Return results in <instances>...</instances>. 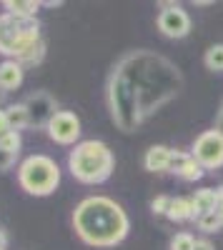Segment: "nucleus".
I'll return each mask as SVG.
<instances>
[{
    "label": "nucleus",
    "instance_id": "obj_1",
    "mask_svg": "<svg viewBox=\"0 0 223 250\" xmlns=\"http://www.w3.org/2000/svg\"><path fill=\"white\" fill-rule=\"evenodd\" d=\"M180 88L183 75L178 65L151 50H133L123 55L108 78V110L123 133H135L140 123L171 103Z\"/></svg>",
    "mask_w": 223,
    "mask_h": 250
},
{
    "label": "nucleus",
    "instance_id": "obj_2",
    "mask_svg": "<svg viewBox=\"0 0 223 250\" xmlns=\"http://www.w3.org/2000/svg\"><path fill=\"white\" fill-rule=\"evenodd\" d=\"M73 228L78 238L90 248H115L126 240L131 220L113 198L90 195L75 205Z\"/></svg>",
    "mask_w": 223,
    "mask_h": 250
},
{
    "label": "nucleus",
    "instance_id": "obj_3",
    "mask_svg": "<svg viewBox=\"0 0 223 250\" xmlns=\"http://www.w3.org/2000/svg\"><path fill=\"white\" fill-rule=\"evenodd\" d=\"M0 53L5 60H15L20 65L40 62L45 55V43L40 38V23L35 18L0 15Z\"/></svg>",
    "mask_w": 223,
    "mask_h": 250
},
{
    "label": "nucleus",
    "instance_id": "obj_4",
    "mask_svg": "<svg viewBox=\"0 0 223 250\" xmlns=\"http://www.w3.org/2000/svg\"><path fill=\"white\" fill-rule=\"evenodd\" d=\"M68 170L78 183L100 185L115 170L113 150L103 140H80L68 155Z\"/></svg>",
    "mask_w": 223,
    "mask_h": 250
},
{
    "label": "nucleus",
    "instance_id": "obj_5",
    "mask_svg": "<svg viewBox=\"0 0 223 250\" xmlns=\"http://www.w3.org/2000/svg\"><path fill=\"white\" fill-rule=\"evenodd\" d=\"M18 183L28 195L45 198L60 185V168L48 155H28L18 168Z\"/></svg>",
    "mask_w": 223,
    "mask_h": 250
},
{
    "label": "nucleus",
    "instance_id": "obj_6",
    "mask_svg": "<svg viewBox=\"0 0 223 250\" xmlns=\"http://www.w3.org/2000/svg\"><path fill=\"white\" fill-rule=\"evenodd\" d=\"M191 155L201 163L203 170H216L223 168V130L211 128L206 133H201L193 143Z\"/></svg>",
    "mask_w": 223,
    "mask_h": 250
},
{
    "label": "nucleus",
    "instance_id": "obj_7",
    "mask_svg": "<svg viewBox=\"0 0 223 250\" xmlns=\"http://www.w3.org/2000/svg\"><path fill=\"white\" fill-rule=\"evenodd\" d=\"M158 30L173 40L186 38L191 33V15L176 3H166L163 10L158 13Z\"/></svg>",
    "mask_w": 223,
    "mask_h": 250
},
{
    "label": "nucleus",
    "instance_id": "obj_8",
    "mask_svg": "<svg viewBox=\"0 0 223 250\" xmlns=\"http://www.w3.org/2000/svg\"><path fill=\"white\" fill-rule=\"evenodd\" d=\"M48 135L58 145H78L80 138V118L70 110H58L48 123Z\"/></svg>",
    "mask_w": 223,
    "mask_h": 250
},
{
    "label": "nucleus",
    "instance_id": "obj_9",
    "mask_svg": "<svg viewBox=\"0 0 223 250\" xmlns=\"http://www.w3.org/2000/svg\"><path fill=\"white\" fill-rule=\"evenodd\" d=\"M23 105L28 110V128H48V123L58 113L55 100L45 90H35L33 95H28L23 100Z\"/></svg>",
    "mask_w": 223,
    "mask_h": 250
},
{
    "label": "nucleus",
    "instance_id": "obj_10",
    "mask_svg": "<svg viewBox=\"0 0 223 250\" xmlns=\"http://www.w3.org/2000/svg\"><path fill=\"white\" fill-rule=\"evenodd\" d=\"M171 173L178 175L180 180L186 183H196L203 178V168H201V163L191 155V153H183V150H173V163H171Z\"/></svg>",
    "mask_w": 223,
    "mask_h": 250
},
{
    "label": "nucleus",
    "instance_id": "obj_11",
    "mask_svg": "<svg viewBox=\"0 0 223 250\" xmlns=\"http://www.w3.org/2000/svg\"><path fill=\"white\" fill-rule=\"evenodd\" d=\"M173 163V148L168 145H151L143 155V168L148 173H166Z\"/></svg>",
    "mask_w": 223,
    "mask_h": 250
},
{
    "label": "nucleus",
    "instance_id": "obj_12",
    "mask_svg": "<svg viewBox=\"0 0 223 250\" xmlns=\"http://www.w3.org/2000/svg\"><path fill=\"white\" fill-rule=\"evenodd\" d=\"M23 65L15 60H3L0 62V93H10V90H18L23 85Z\"/></svg>",
    "mask_w": 223,
    "mask_h": 250
},
{
    "label": "nucleus",
    "instance_id": "obj_13",
    "mask_svg": "<svg viewBox=\"0 0 223 250\" xmlns=\"http://www.w3.org/2000/svg\"><path fill=\"white\" fill-rule=\"evenodd\" d=\"M191 205H193V220L203 218L206 213H213L218 205V190H213V188H201L191 198Z\"/></svg>",
    "mask_w": 223,
    "mask_h": 250
},
{
    "label": "nucleus",
    "instance_id": "obj_14",
    "mask_svg": "<svg viewBox=\"0 0 223 250\" xmlns=\"http://www.w3.org/2000/svg\"><path fill=\"white\" fill-rule=\"evenodd\" d=\"M43 8L38 0H3V10L15 18H35V13Z\"/></svg>",
    "mask_w": 223,
    "mask_h": 250
},
{
    "label": "nucleus",
    "instance_id": "obj_15",
    "mask_svg": "<svg viewBox=\"0 0 223 250\" xmlns=\"http://www.w3.org/2000/svg\"><path fill=\"white\" fill-rule=\"evenodd\" d=\"M166 218H168V220H173V223H186V220H193V205H191V198H173Z\"/></svg>",
    "mask_w": 223,
    "mask_h": 250
},
{
    "label": "nucleus",
    "instance_id": "obj_16",
    "mask_svg": "<svg viewBox=\"0 0 223 250\" xmlns=\"http://www.w3.org/2000/svg\"><path fill=\"white\" fill-rule=\"evenodd\" d=\"M5 115H8V123H10V130H23L28 128V110L23 103H15V105H8L5 108Z\"/></svg>",
    "mask_w": 223,
    "mask_h": 250
},
{
    "label": "nucleus",
    "instance_id": "obj_17",
    "mask_svg": "<svg viewBox=\"0 0 223 250\" xmlns=\"http://www.w3.org/2000/svg\"><path fill=\"white\" fill-rule=\"evenodd\" d=\"M203 65L211 70V73H223V43H216L206 50L203 55Z\"/></svg>",
    "mask_w": 223,
    "mask_h": 250
},
{
    "label": "nucleus",
    "instance_id": "obj_18",
    "mask_svg": "<svg viewBox=\"0 0 223 250\" xmlns=\"http://www.w3.org/2000/svg\"><path fill=\"white\" fill-rule=\"evenodd\" d=\"M196 223H198V228L203 233H216V230H221V228H223V220H221V215L216 210L213 213H206L203 218H198Z\"/></svg>",
    "mask_w": 223,
    "mask_h": 250
},
{
    "label": "nucleus",
    "instance_id": "obj_19",
    "mask_svg": "<svg viewBox=\"0 0 223 250\" xmlns=\"http://www.w3.org/2000/svg\"><path fill=\"white\" fill-rule=\"evenodd\" d=\"M20 145H23V140H20V133H15V130H10V133H5L3 138H0V150H8V153H20Z\"/></svg>",
    "mask_w": 223,
    "mask_h": 250
},
{
    "label": "nucleus",
    "instance_id": "obj_20",
    "mask_svg": "<svg viewBox=\"0 0 223 250\" xmlns=\"http://www.w3.org/2000/svg\"><path fill=\"white\" fill-rule=\"evenodd\" d=\"M196 248V238L191 233H176L171 238V250H193Z\"/></svg>",
    "mask_w": 223,
    "mask_h": 250
},
{
    "label": "nucleus",
    "instance_id": "obj_21",
    "mask_svg": "<svg viewBox=\"0 0 223 250\" xmlns=\"http://www.w3.org/2000/svg\"><path fill=\"white\" fill-rule=\"evenodd\" d=\"M171 195H158V198H153V203H151V210L156 213V215H168V208H171Z\"/></svg>",
    "mask_w": 223,
    "mask_h": 250
},
{
    "label": "nucleus",
    "instance_id": "obj_22",
    "mask_svg": "<svg viewBox=\"0 0 223 250\" xmlns=\"http://www.w3.org/2000/svg\"><path fill=\"white\" fill-rule=\"evenodd\" d=\"M15 160H18V155H15V153H8V150H0V173H5V170H10L13 165H15Z\"/></svg>",
    "mask_w": 223,
    "mask_h": 250
},
{
    "label": "nucleus",
    "instance_id": "obj_23",
    "mask_svg": "<svg viewBox=\"0 0 223 250\" xmlns=\"http://www.w3.org/2000/svg\"><path fill=\"white\" fill-rule=\"evenodd\" d=\"M5 133H10V123H8V115H5V110H0V138H3Z\"/></svg>",
    "mask_w": 223,
    "mask_h": 250
},
{
    "label": "nucleus",
    "instance_id": "obj_24",
    "mask_svg": "<svg viewBox=\"0 0 223 250\" xmlns=\"http://www.w3.org/2000/svg\"><path fill=\"white\" fill-rule=\"evenodd\" d=\"M193 250H216L211 240H196V248Z\"/></svg>",
    "mask_w": 223,
    "mask_h": 250
},
{
    "label": "nucleus",
    "instance_id": "obj_25",
    "mask_svg": "<svg viewBox=\"0 0 223 250\" xmlns=\"http://www.w3.org/2000/svg\"><path fill=\"white\" fill-rule=\"evenodd\" d=\"M216 213H218L221 220H223V188H218V205H216Z\"/></svg>",
    "mask_w": 223,
    "mask_h": 250
},
{
    "label": "nucleus",
    "instance_id": "obj_26",
    "mask_svg": "<svg viewBox=\"0 0 223 250\" xmlns=\"http://www.w3.org/2000/svg\"><path fill=\"white\" fill-rule=\"evenodd\" d=\"M0 248H8V235H5L3 228H0Z\"/></svg>",
    "mask_w": 223,
    "mask_h": 250
},
{
    "label": "nucleus",
    "instance_id": "obj_27",
    "mask_svg": "<svg viewBox=\"0 0 223 250\" xmlns=\"http://www.w3.org/2000/svg\"><path fill=\"white\" fill-rule=\"evenodd\" d=\"M218 130H223V105H221V113H218Z\"/></svg>",
    "mask_w": 223,
    "mask_h": 250
},
{
    "label": "nucleus",
    "instance_id": "obj_28",
    "mask_svg": "<svg viewBox=\"0 0 223 250\" xmlns=\"http://www.w3.org/2000/svg\"><path fill=\"white\" fill-rule=\"evenodd\" d=\"M0 250H5V248H0Z\"/></svg>",
    "mask_w": 223,
    "mask_h": 250
}]
</instances>
